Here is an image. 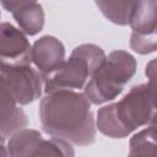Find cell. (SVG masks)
I'll return each instance as SVG.
<instances>
[{
	"label": "cell",
	"mask_w": 157,
	"mask_h": 157,
	"mask_svg": "<svg viewBox=\"0 0 157 157\" xmlns=\"http://www.w3.org/2000/svg\"><path fill=\"white\" fill-rule=\"evenodd\" d=\"M39 121L45 134L75 146H88L96 140L97 125L85 93L59 90L39 102Z\"/></svg>",
	"instance_id": "cell-1"
},
{
	"label": "cell",
	"mask_w": 157,
	"mask_h": 157,
	"mask_svg": "<svg viewBox=\"0 0 157 157\" xmlns=\"http://www.w3.org/2000/svg\"><path fill=\"white\" fill-rule=\"evenodd\" d=\"M1 5L12 13L20 29L26 36H36L44 27L43 6L33 0H2Z\"/></svg>",
	"instance_id": "cell-9"
},
{
	"label": "cell",
	"mask_w": 157,
	"mask_h": 157,
	"mask_svg": "<svg viewBox=\"0 0 157 157\" xmlns=\"http://www.w3.org/2000/svg\"><path fill=\"white\" fill-rule=\"evenodd\" d=\"M156 112L147 85L139 83L118 102L101 107L96 125L108 137L124 139L139 128L148 125Z\"/></svg>",
	"instance_id": "cell-2"
},
{
	"label": "cell",
	"mask_w": 157,
	"mask_h": 157,
	"mask_svg": "<svg viewBox=\"0 0 157 157\" xmlns=\"http://www.w3.org/2000/svg\"><path fill=\"white\" fill-rule=\"evenodd\" d=\"M128 157H157V140L148 128L132 135L129 141Z\"/></svg>",
	"instance_id": "cell-13"
},
{
	"label": "cell",
	"mask_w": 157,
	"mask_h": 157,
	"mask_svg": "<svg viewBox=\"0 0 157 157\" xmlns=\"http://www.w3.org/2000/svg\"><path fill=\"white\" fill-rule=\"evenodd\" d=\"M65 60V47L54 36H42L32 45V63L43 78L56 71Z\"/></svg>",
	"instance_id": "cell-8"
},
{
	"label": "cell",
	"mask_w": 157,
	"mask_h": 157,
	"mask_svg": "<svg viewBox=\"0 0 157 157\" xmlns=\"http://www.w3.org/2000/svg\"><path fill=\"white\" fill-rule=\"evenodd\" d=\"M135 1H96V6L101 10L103 16L114 25L126 26L129 25V17L134 7Z\"/></svg>",
	"instance_id": "cell-12"
},
{
	"label": "cell",
	"mask_w": 157,
	"mask_h": 157,
	"mask_svg": "<svg viewBox=\"0 0 157 157\" xmlns=\"http://www.w3.org/2000/svg\"><path fill=\"white\" fill-rule=\"evenodd\" d=\"M130 48L141 55L157 52V29L150 33H134L130 34Z\"/></svg>",
	"instance_id": "cell-14"
},
{
	"label": "cell",
	"mask_w": 157,
	"mask_h": 157,
	"mask_svg": "<svg viewBox=\"0 0 157 157\" xmlns=\"http://www.w3.org/2000/svg\"><path fill=\"white\" fill-rule=\"evenodd\" d=\"M136 69L134 55L125 50L110 52L86 83L83 88L86 98L94 105L115 99L132 78Z\"/></svg>",
	"instance_id": "cell-3"
},
{
	"label": "cell",
	"mask_w": 157,
	"mask_h": 157,
	"mask_svg": "<svg viewBox=\"0 0 157 157\" xmlns=\"http://www.w3.org/2000/svg\"><path fill=\"white\" fill-rule=\"evenodd\" d=\"M104 50L97 44L83 43L77 45L69 59L52 75L44 78V92L50 93L59 90L78 91L86 83L105 59Z\"/></svg>",
	"instance_id": "cell-4"
},
{
	"label": "cell",
	"mask_w": 157,
	"mask_h": 157,
	"mask_svg": "<svg viewBox=\"0 0 157 157\" xmlns=\"http://www.w3.org/2000/svg\"><path fill=\"white\" fill-rule=\"evenodd\" d=\"M134 33H150L157 29V1H135L129 17Z\"/></svg>",
	"instance_id": "cell-11"
},
{
	"label": "cell",
	"mask_w": 157,
	"mask_h": 157,
	"mask_svg": "<svg viewBox=\"0 0 157 157\" xmlns=\"http://www.w3.org/2000/svg\"><path fill=\"white\" fill-rule=\"evenodd\" d=\"M10 157H75L72 145L58 137L44 139L38 130L26 128L7 141Z\"/></svg>",
	"instance_id": "cell-5"
},
{
	"label": "cell",
	"mask_w": 157,
	"mask_h": 157,
	"mask_svg": "<svg viewBox=\"0 0 157 157\" xmlns=\"http://www.w3.org/2000/svg\"><path fill=\"white\" fill-rule=\"evenodd\" d=\"M1 87L17 104L26 105L40 98L44 91V78L31 65L1 66Z\"/></svg>",
	"instance_id": "cell-6"
},
{
	"label": "cell",
	"mask_w": 157,
	"mask_h": 157,
	"mask_svg": "<svg viewBox=\"0 0 157 157\" xmlns=\"http://www.w3.org/2000/svg\"><path fill=\"white\" fill-rule=\"evenodd\" d=\"M145 75L148 78L146 85H147L150 96L152 98V102L155 104V108L157 110V58L150 60L146 64Z\"/></svg>",
	"instance_id": "cell-15"
},
{
	"label": "cell",
	"mask_w": 157,
	"mask_h": 157,
	"mask_svg": "<svg viewBox=\"0 0 157 157\" xmlns=\"http://www.w3.org/2000/svg\"><path fill=\"white\" fill-rule=\"evenodd\" d=\"M27 115L10 93L1 87V140L6 141L16 132L26 129Z\"/></svg>",
	"instance_id": "cell-10"
},
{
	"label": "cell",
	"mask_w": 157,
	"mask_h": 157,
	"mask_svg": "<svg viewBox=\"0 0 157 157\" xmlns=\"http://www.w3.org/2000/svg\"><path fill=\"white\" fill-rule=\"evenodd\" d=\"M147 128H148V130L151 131V134L153 135V137L157 140V112H156V114L153 115V118H152V120L150 121V124L147 125Z\"/></svg>",
	"instance_id": "cell-16"
},
{
	"label": "cell",
	"mask_w": 157,
	"mask_h": 157,
	"mask_svg": "<svg viewBox=\"0 0 157 157\" xmlns=\"http://www.w3.org/2000/svg\"><path fill=\"white\" fill-rule=\"evenodd\" d=\"M1 66L32 65V45L27 36L9 22L0 26Z\"/></svg>",
	"instance_id": "cell-7"
}]
</instances>
